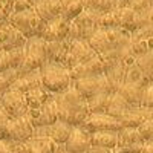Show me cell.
<instances>
[{
  "label": "cell",
  "mask_w": 153,
  "mask_h": 153,
  "mask_svg": "<svg viewBox=\"0 0 153 153\" xmlns=\"http://www.w3.org/2000/svg\"><path fill=\"white\" fill-rule=\"evenodd\" d=\"M110 94H98L95 97L87 98V107L91 113H106L110 101Z\"/></svg>",
  "instance_id": "cell-29"
},
{
  "label": "cell",
  "mask_w": 153,
  "mask_h": 153,
  "mask_svg": "<svg viewBox=\"0 0 153 153\" xmlns=\"http://www.w3.org/2000/svg\"><path fill=\"white\" fill-rule=\"evenodd\" d=\"M103 74H104L103 61L97 55L95 58L72 68L71 69V78H72V81H76V80H83V78H91V76H98Z\"/></svg>",
  "instance_id": "cell-16"
},
{
  "label": "cell",
  "mask_w": 153,
  "mask_h": 153,
  "mask_svg": "<svg viewBox=\"0 0 153 153\" xmlns=\"http://www.w3.org/2000/svg\"><path fill=\"white\" fill-rule=\"evenodd\" d=\"M46 65V42L42 37L28 38L25 45V57L20 68L17 69L19 75L29 74L34 71L42 69Z\"/></svg>",
  "instance_id": "cell-3"
},
{
  "label": "cell",
  "mask_w": 153,
  "mask_h": 153,
  "mask_svg": "<svg viewBox=\"0 0 153 153\" xmlns=\"http://www.w3.org/2000/svg\"><path fill=\"white\" fill-rule=\"evenodd\" d=\"M69 26H71L69 20H66L61 16V17H58L52 22H48L45 25L43 32H42V38L46 43L68 40L69 38Z\"/></svg>",
  "instance_id": "cell-13"
},
{
  "label": "cell",
  "mask_w": 153,
  "mask_h": 153,
  "mask_svg": "<svg viewBox=\"0 0 153 153\" xmlns=\"http://www.w3.org/2000/svg\"><path fill=\"white\" fill-rule=\"evenodd\" d=\"M143 153H153V141L144 143V149H143Z\"/></svg>",
  "instance_id": "cell-43"
},
{
  "label": "cell",
  "mask_w": 153,
  "mask_h": 153,
  "mask_svg": "<svg viewBox=\"0 0 153 153\" xmlns=\"http://www.w3.org/2000/svg\"><path fill=\"white\" fill-rule=\"evenodd\" d=\"M92 147V139H91V133H87L86 130H83L80 126L72 127L71 135L68 138L66 144L63 146L68 153H87Z\"/></svg>",
  "instance_id": "cell-12"
},
{
  "label": "cell",
  "mask_w": 153,
  "mask_h": 153,
  "mask_svg": "<svg viewBox=\"0 0 153 153\" xmlns=\"http://www.w3.org/2000/svg\"><path fill=\"white\" fill-rule=\"evenodd\" d=\"M40 71H42L43 87L51 94H55V95L63 94L74 86V81L71 78V71L65 66L46 63Z\"/></svg>",
  "instance_id": "cell-2"
},
{
  "label": "cell",
  "mask_w": 153,
  "mask_h": 153,
  "mask_svg": "<svg viewBox=\"0 0 153 153\" xmlns=\"http://www.w3.org/2000/svg\"><path fill=\"white\" fill-rule=\"evenodd\" d=\"M153 117V109H144V107H132L130 110H127V113L123 118H120V123L123 127H133L138 129L141 123H144L147 118Z\"/></svg>",
  "instance_id": "cell-22"
},
{
  "label": "cell",
  "mask_w": 153,
  "mask_h": 153,
  "mask_svg": "<svg viewBox=\"0 0 153 153\" xmlns=\"http://www.w3.org/2000/svg\"><path fill=\"white\" fill-rule=\"evenodd\" d=\"M100 29H118L120 28V9H112L106 14L100 16Z\"/></svg>",
  "instance_id": "cell-30"
},
{
  "label": "cell",
  "mask_w": 153,
  "mask_h": 153,
  "mask_svg": "<svg viewBox=\"0 0 153 153\" xmlns=\"http://www.w3.org/2000/svg\"><path fill=\"white\" fill-rule=\"evenodd\" d=\"M25 147L26 153H58L63 150V147L49 136H32L25 143Z\"/></svg>",
  "instance_id": "cell-20"
},
{
  "label": "cell",
  "mask_w": 153,
  "mask_h": 153,
  "mask_svg": "<svg viewBox=\"0 0 153 153\" xmlns=\"http://www.w3.org/2000/svg\"><path fill=\"white\" fill-rule=\"evenodd\" d=\"M58 153H68V152H66V150H65V149H63V150H60V152H58Z\"/></svg>",
  "instance_id": "cell-45"
},
{
  "label": "cell",
  "mask_w": 153,
  "mask_h": 153,
  "mask_svg": "<svg viewBox=\"0 0 153 153\" xmlns=\"http://www.w3.org/2000/svg\"><path fill=\"white\" fill-rule=\"evenodd\" d=\"M34 9L45 23L52 22L63 16V8L60 0H35Z\"/></svg>",
  "instance_id": "cell-17"
},
{
  "label": "cell",
  "mask_w": 153,
  "mask_h": 153,
  "mask_svg": "<svg viewBox=\"0 0 153 153\" xmlns=\"http://www.w3.org/2000/svg\"><path fill=\"white\" fill-rule=\"evenodd\" d=\"M25 57V48H16L9 51H0V74L9 69H19Z\"/></svg>",
  "instance_id": "cell-21"
},
{
  "label": "cell",
  "mask_w": 153,
  "mask_h": 153,
  "mask_svg": "<svg viewBox=\"0 0 153 153\" xmlns=\"http://www.w3.org/2000/svg\"><path fill=\"white\" fill-rule=\"evenodd\" d=\"M26 117L31 121V124L34 126V129L35 127H48V126L55 124L58 121V109H57V103H55V97H52L42 107L28 110Z\"/></svg>",
  "instance_id": "cell-8"
},
{
  "label": "cell",
  "mask_w": 153,
  "mask_h": 153,
  "mask_svg": "<svg viewBox=\"0 0 153 153\" xmlns=\"http://www.w3.org/2000/svg\"><path fill=\"white\" fill-rule=\"evenodd\" d=\"M98 54L91 48L89 42H83V40H71V48H69V54L65 63V68H68L69 71L75 66L86 63L89 60L95 58Z\"/></svg>",
  "instance_id": "cell-10"
},
{
  "label": "cell",
  "mask_w": 153,
  "mask_h": 153,
  "mask_svg": "<svg viewBox=\"0 0 153 153\" xmlns=\"http://www.w3.org/2000/svg\"><path fill=\"white\" fill-rule=\"evenodd\" d=\"M34 2H35V0H34Z\"/></svg>",
  "instance_id": "cell-46"
},
{
  "label": "cell",
  "mask_w": 153,
  "mask_h": 153,
  "mask_svg": "<svg viewBox=\"0 0 153 153\" xmlns=\"http://www.w3.org/2000/svg\"><path fill=\"white\" fill-rule=\"evenodd\" d=\"M87 153H113V150L110 149H104V147H91V150H89Z\"/></svg>",
  "instance_id": "cell-42"
},
{
  "label": "cell",
  "mask_w": 153,
  "mask_h": 153,
  "mask_svg": "<svg viewBox=\"0 0 153 153\" xmlns=\"http://www.w3.org/2000/svg\"><path fill=\"white\" fill-rule=\"evenodd\" d=\"M80 127L91 135L97 132H120L123 129L120 120L107 113H91Z\"/></svg>",
  "instance_id": "cell-7"
},
{
  "label": "cell",
  "mask_w": 153,
  "mask_h": 153,
  "mask_svg": "<svg viewBox=\"0 0 153 153\" xmlns=\"http://www.w3.org/2000/svg\"><path fill=\"white\" fill-rule=\"evenodd\" d=\"M84 9H89L103 16L113 9V5H112V0H84Z\"/></svg>",
  "instance_id": "cell-31"
},
{
  "label": "cell",
  "mask_w": 153,
  "mask_h": 153,
  "mask_svg": "<svg viewBox=\"0 0 153 153\" xmlns=\"http://www.w3.org/2000/svg\"><path fill=\"white\" fill-rule=\"evenodd\" d=\"M17 76H19V74H17L16 69H9L6 72L0 74V98H2V95L11 87V84L14 83V80Z\"/></svg>",
  "instance_id": "cell-34"
},
{
  "label": "cell",
  "mask_w": 153,
  "mask_h": 153,
  "mask_svg": "<svg viewBox=\"0 0 153 153\" xmlns=\"http://www.w3.org/2000/svg\"><path fill=\"white\" fill-rule=\"evenodd\" d=\"M74 87L86 100L91 97H95L98 94H110V95L115 94L113 86L110 84V81L107 80V76L104 74L98 75V76H91V78L76 80L74 81Z\"/></svg>",
  "instance_id": "cell-6"
},
{
  "label": "cell",
  "mask_w": 153,
  "mask_h": 153,
  "mask_svg": "<svg viewBox=\"0 0 153 153\" xmlns=\"http://www.w3.org/2000/svg\"><path fill=\"white\" fill-rule=\"evenodd\" d=\"M71 48V40H63V42H51L46 43V63L52 65H61L65 66L68 54Z\"/></svg>",
  "instance_id": "cell-18"
},
{
  "label": "cell",
  "mask_w": 153,
  "mask_h": 153,
  "mask_svg": "<svg viewBox=\"0 0 153 153\" xmlns=\"http://www.w3.org/2000/svg\"><path fill=\"white\" fill-rule=\"evenodd\" d=\"M113 153H129V152L124 150V149H121V147H115V149H113Z\"/></svg>",
  "instance_id": "cell-44"
},
{
  "label": "cell",
  "mask_w": 153,
  "mask_h": 153,
  "mask_svg": "<svg viewBox=\"0 0 153 153\" xmlns=\"http://www.w3.org/2000/svg\"><path fill=\"white\" fill-rule=\"evenodd\" d=\"M152 5H153V0H130L129 2V8H132L135 12H143L149 9Z\"/></svg>",
  "instance_id": "cell-40"
},
{
  "label": "cell",
  "mask_w": 153,
  "mask_h": 153,
  "mask_svg": "<svg viewBox=\"0 0 153 153\" xmlns=\"http://www.w3.org/2000/svg\"><path fill=\"white\" fill-rule=\"evenodd\" d=\"M34 9V0H12V12H25Z\"/></svg>",
  "instance_id": "cell-39"
},
{
  "label": "cell",
  "mask_w": 153,
  "mask_h": 153,
  "mask_svg": "<svg viewBox=\"0 0 153 153\" xmlns=\"http://www.w3.org/2000/svg\"><path fill=\"white\" fill-rule=\"evenodd\" d=\"M143 91L144 86L141 84H133V83H123L118 89V94L133 107L141 106V98H143Z\"/></svg>",
  "instance_id": "cell-23"
},
{
  "label": "cell",
  "mask_w": 153,
  "mask_h": 153,
  "mask_svg": "<svg viewBox=\"0 0 153 153\" xmlns=\"http://www.w3.org/2000/svg\"><path fill=\"white\" fill-rule=\"evenodd\" d=\"M124 150H127L129 153H143L144 149V141L139 136L138 129L133 127H123L118 132V146Z\"/></svg>",
  "instance_id": "cell-15"
},
{
  "label": "cell",
  "mask_w": 153,
  "mask_h": 153,
  "mask_svg": "<svg viewBox=\"0 0 153 153\" xmlns=\"http://www.w3.org/2000/svg\"><path fill=\"white\" fill-rule=\"evenodd\" d=\"M12 14V0H0V23H6Z\"/></svg>",
  "instance_id": "cell-37"
},
{
  "label": "cell",
  "mask_w": 153,
  "mask_h": 153,
  "mask_svg": "<svg viewBox=\"0 0 153 153\" xmlns=\"http://www.w3.org/2000/svg\"><path fill=\"white\" fill-rule=\"evenodd\" d=\"M55 103L58 109V120L69 124L71 127L81 126L91 115L87 107V100L78 94L72 86L66 92L55 95Z\"/></svg>",
  "instance_id": "cell-1"
},
{
  "label": "cell",
  "mask_w": 153,
  "mask_h": 153,
  "mask_svg": "<svg viewBox=\"0 0 153 153\" xmlns=\"http://www.w3.org/2000/svg\"><path fill=\"white\" fill-rule=\"evenodd\" d=\"M63 8V17L66 20H74L84 11V0H60Z\"/></svg>",
  "instance_id": "cell-27"
},
{
  "label": "cell",
  "mask_w": 153,
  "mask_h": 153,
  "mask_svg": "<svg viewBox=\"0 0 153 153\" xmlns=\"http://www.w3.org/2000/svg\"><path fill=\"white\" fill-rule=\"evenodd\" d=\"M71 130H72V127L69 124H66V123H63V121L58 120L52 126L35 127V129H34V136H49L51 139H54L58 146L63 147L66 144L69 135H71Z\"/></svg>",
  "instance_id": "cell-14"
},
{
  "label": "cell",
  "mask_w": 153,
  "mask_h": 153,
  "mask_svg": "<svg viewBox=\"0 0 153 153\" xmlns=\"http://www.w3.org/2000/svg\"><path fill=\"white\" fill-rule=\"evenodd\" d=\"M129 2L130 0H112V5H113V9H121V8L129 6Z\"/></svg>",
  "instance_id": "cell-41"
},
{
  "label": "cell",
  "mask_w": 153,
  "mask_h": 153,
  "mask_svg": "<svg viewBox=\"0 0 153 153\" xmlns=\"http://www.w3.org/2000/svg\"><path fill=\"white\" fill-rule=\"evenodd\" d=\"M9 115L6 113V110L0 104V139H6V133H8V124H9Z\"/></svg>",
  "instance_id": "cell-38"
},
{
  "label": "cell",
  "mask_w": 153,
  "mask_h": 153,
  "mask_svg": "<svg viewBox=\"0 0 153 153\" xmlns=\"http://www.w3.org/2000/svg\"><path fill=\"white\" fill-rule=\"evenodd\" d=\"M43 87V81H42V71H34L29 74H23L19 75L14 80V83L11 84L9 89H14V91H19L22 94H28L34 89Z\"/></svg>",
  "instance_id": "cell-19"
},
{
  "label": "cell",
  "mask_w": 153,
  "mask_h": 153,
  "mask_svg": "<svg viewBox=\"0 0 153 153\" xmlns=\"http://www.w3.org/2000/svg\"><path fill=\"white\" fill-rule=\"evenodd\" d=\"M138 132L144 143L153 141V117H150L144 123H141V126L138 127Z\"/></svg>",
  "instance_id": "cell-35"
},
{
  "label": "cell",
  "mask_w": 153,
  "mask_h": 153,
  "mask_svg": "<svg viewBox=\"0 0 153 153\" xmlns=\"http://www.w3.org/2000/svg\"><path fill=\"white\" fill-rule=\"evenodd\" d=\"M136 66L144 72V75L152 81L153 80V51L136 58Z\"/></svg>",
  "instance_id": "cell-32"
},
{
  "label": "cell",
  "mask_w": 153,
  "mask_h": 153,
  "mask_svg": "<svg viewBox=\"0 0 153 153\" xmlns=\"http://www.w3.org/2000/svg\"><path fill=\"white\" fill-rule=\"evenodd\" d=\"M98 20H100V14L92 12L89 9H84L78 17H75L74 20H71V26H69V40H83V42H89L98 29Z\"/></svg>",
  "instance_id": "cell-5"
},
{
  "label": "cell",
  "mask_w": 153,
  "mask_h": 153,
  "mask_svg": "<svg viewBox=\"0 0 153 153\" xmlns=\"http://www.w3.org/2000/svg\"><path fill=\"white\" fill-rule=\"evenodd\" d=\"M132 107L133 106H130L118 92H115L110 97V101H109V106H107V112L106 113L110 115V117H113V118L120 120V118H123L124 115L127 113V110H130Z\"/></svg>",
  "instance_id": "cell-24"
},
{
  "label": "cell",
  "mask_w": 153,
  "mask_h": 153,
  "mask_svg": "<svg viewBox=\"0 0 153 153\" xmlns=\"http://www.w3.org/2000/svg\"><path fill=\"white\" fill-rule=\"evenodd\" d=\"M8 23L12 25L20 34H23L26 38L32 37H42L45 22L40 19V16L35 12V9H29L25 12H12L8 19Z\"/></svg>",
  "instance_id": "cell-4"
},
{
  "label": "cell",
  "mask_w": 153,
  "mask_h": 153,
  "mask_svg": "<svg viewBox=\"0 0 153 153\" xmlns=\"http://www.w3.org/2000/svg\"><path fill=\"white\" fill-rule=\"evenodd\" d=\"M141 107H144V109H153V83L152 81L144 87V91H143Z\"/></svg>",
  "instance_id": "cell-36"
},
{
  "label": "cell",
  "mask_w": 153,
  "mask_h": 153,
  "mask_svg": "<svg viewBox=\"0 0 153 153\" xmlns=\"http://www.w3.org/2000/svg\"><path fill=\"white\" fill-rule=\"evenodd\" d=\"M25 97H26V103H28V109L29 110H34V109H38L42 107L45 103H48V101L52 98L54 95L48 92L45 87H38V89H34V91L25 94Z\"/></svg>",
  "instance_id": "cell-25"
},
{
  "label": "cell",
  "mask_w": 153,
  "mask_h": 153,
  "mask_svg": "<svg viewBox=\"0 0 153 153\" xmlns=\"http://www.w3.org/2000/svg\"><path fill=\"white\" fill-rule=\"evenodd\" d=\"M94 147H104L113 150L118 146V132H97L91 135Z\"/></svg>",
  "instance_id": "cell-26"
},
{
  "label": "cell",
  "mask_w": 153,
  "mask_h": 153,
  "mask_svg": "<svg viewBox=\"0 0 153 153\" xmlns=\"http://www.w3.org/2000/svg\"><path fill=\"white\" fill-rule=\"evenodd\" d=\"M0 153H26V147H25V143L0 139Z\"/></svg>",
  "instance_id": "cell-33"
},
{
  "label": "cell",
  "mask_w": 153,
  "mask_h": 153,
  "mask_svg": "<svg viewBox=\"0 0 153 153\" xmlns=\"http://www.w3.org/2000/svg\"><path fill=\"white\" fill-rule=\"evenodd\" d=\"M0 104L6 110L9 118H20L28 115V103L25 94L14 91V89H8V91L0 98Z\"/></svg>",
  "instance_id": "cell-9"
},
{
  "label": "cell",
  "mask_w": 153,
  "mask_h": 153,
  "mask_svg": "<svg viewBox=\"0 0 153 153\" xmlns=\"http://www.w3.org/2000/svg\"><path fill=\"white\" fill-rule=\"evenodd\" d=\"M120 28L127 31V32H133L138 29V22H136V12L126 6L120 9Z\"/></svg>",
  "instance_id": "cell-28"
},
{
  "label": "cell",
  "mask_w": 153,
  "mask_h": 153,
  "mask_svg": "<svg viewBox=\"0 0 153 153\" xmlns=\"http://www.w3.org/2000/svg\"><path fill=\"white\" fill-rule=\"evenodd\" d=\"M32 136H34V126L31 124L28 117L9 120L6 139H11V141H16V143H26Z\"/></svg>",
  "instance_id": "cell-11"
}]
</instances>
